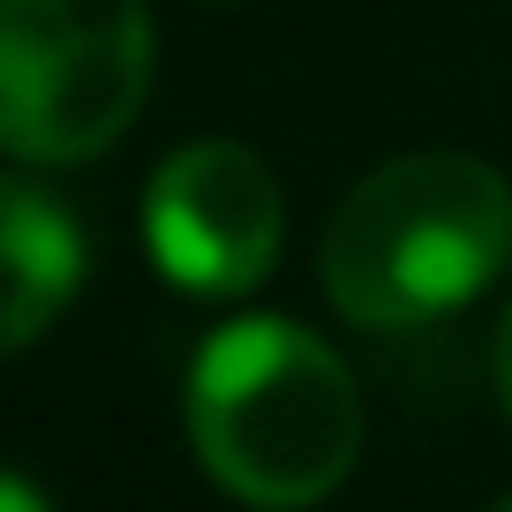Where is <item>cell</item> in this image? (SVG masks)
I'll return each mask as SVG.
<instances>
[{
    "label": "cell",
    "mask_w": 512,
    "mask_h": 512,
    "mask_svg": "<svg viewBox=\"0 0 512 512\" xmlns=\"http://www.w3.org/2000/svg\"><path fill=\"white\" fill-rule=\"evenodd\" d=\"M151 91L144 0H0V136L23 166L91 159Z\"/></svg>",
    "instance_id": "3"
},
{
    "label": "cell",
    "mask_w": 512,
    "mask_h": 512,
    "mask_svg": "<svg viewBox=\"0 0 512 512\" xmlns=\"http://www.w3.org/2000/svg\"><path fill=\"white\" fill-rule=\"evenodd\" d=\"M490 512H512V497H505V505H490Z\"/></svg>",
    "instance_id": "8"
},
{
    "label": "cell",
    "mask_w": 512,
    "mask_h": 512,
    "mask_svg": "<svg viewBox=\"0 0 512 512\" xmlns=\"http://www.w3.org/2000/svg\"><path fill=\"white\" fill-rule=\"evenodd\" d=\"M144 234L189 294H241L279 256V181L249 144H189L151 174Z\"/></svg>",
    "instance_id": "4"
},
{
    "label": "cell",
    "mask_w": 512,
    "mask_h": 512,
    "mask_svg": "<svg viewBox=\"0 0 512 512\" xmlns=\"http://www.w3.org/2000/svg\"><path fill=\"white\" fill-rule=\"evenodd\" d=\"M317 264L347 324H437L512 264V189L467 151H407L339 196Z\"/></svg>",
    "instance_id": "1"
},
{
    "label": "cell",
    "mask_w": 512,
    "mask_h": 512,
    "mask_svg": "<svg viewBox=\"0 0 512 512\" xmlns=\"http://www.w3.org/2000/svg\"><path fill=\"white\" fill-rule=\"evenodd\" d=\"M497 392H505V415H512V302L497 317Z\"/></svg>",
    "instance_id": "6"
},
{
    "label": "cell",
    "mask_w": 512,
    "mask_h": 512,
    "mask_svg": "<svg viewBox=\"0 0 512 512\" xmlns=\"http://www.w3.org/2000/svg\"><path fill=\"white\" fill-rule=\"evenodd\" d=\"M0 211H8V219H0L8 226V354H23L68 302H76L91 256H83L76 219H68L61 204H46L31 181H8Z\"/></svg>",
    "instance_id": "5"
},
{
    "label": "cell",
    "mask_w": 512,
    "mask_h": 512,
    "mask_svg": "<svg viewBox=\"0 0 512 512\" xmlns=\"http://www.w3.org/2000/svg\"><path fill=\"white\" fill-rule=\"evenodd\" d=\"M189 437L211 482L249 505H317L362 452V392L317 332L241 317L189 369Z\"/></svg>",
    "instance_id": "2"
},
{
    "label": "cell",
    "mask_w": 512,
    "mask_h": 512,
    "mask_svg": "<svg viewBox=\"0 0 512 512\" xmlns=\"http://www.w3.org/2000/svg\"><path fill=\"white\" fill-rule=\"evenodd\" d=\"M0 512H46L38 482H31V475H8V490H0Z\"/></svg>",
    "instance_id": "7"
}]
</instances>
